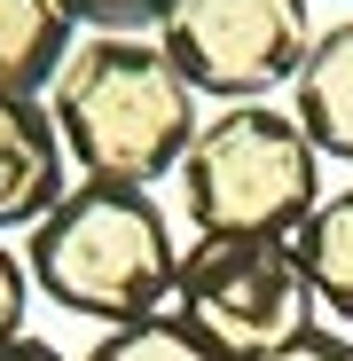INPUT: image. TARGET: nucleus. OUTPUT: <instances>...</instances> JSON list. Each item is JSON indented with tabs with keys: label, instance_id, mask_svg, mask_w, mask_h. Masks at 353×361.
I'll return each instance as SVG.
<instances>
[{
	"label": "nucleus",
	"instance_id": "1",
	"mask_svg": "<svg viewBox=\"0 0 353 361\" xmlns=\"http://www.w3.org/2000/svg\"><path fill=\"white\" fill-rule=\"evenodd\" d=\"M55 134H63L79 180H149L181 173L197 142V87L173 55L142 32H94L55 71Z\"/></svg>",
	"mask_w": 353,
	"mask_h": 361
},
{
	"label": "nucleus",
	"instance_id": "2",
	"mask_svg": "<svg viewBox=\"0 0 353 361\" xmlns=\"http://www.w3.org/2000/svg\"><path fill=\"white\" fill-rule=\"evenodd\" d=\"M24 275L63 314L118 330V322H142V314L173 307L181 244H173L149 189H134V180H71L63 204L32 228Z\"/></svg>",
	"mask_w": 353,
	"mask_h": 361
},
{
	"label": "nucleus",
	"instance_id": "3",
	"mask_svg": "<svg viewBox=\"0 0 353 361\" xmlns=\"http://www.w3.org/2000/svg\"><path fill=\"white\" fill-rule=\"evenodd\" d=\"M322 204V149L283 102H228L181 157V212L197 235H299Z\"/></svg>",
	"mask_w": 353,
	"mask_h": 361
},
{
	"label": "nucleus",
	"instance_id": "4",
	"mask_svg": "<svg viewBox=\"0 0 353 361\" xmlns=\"http://www.w3.org/2000/svg\"><path fill=\"white\" fill-rule=\"evenodd\" d=\"M173 314L228 361L314 330V290H306L299 244L290 235H197L181 252Z\"/></svg>",
	"mask_w": 353,
	"mask_h": 361
},
{
	"label": "nucleus",
	"instance_id": "5",
	"mask_svg": "<svg viewBox=\"0 0 353 361\" xmlns=\"http://www.w3.org/2000/svg\"><path fill=\"white\" fill-rule=\"evenodd\" d=\"M157 47L220 110L267 102L275 87L299 79L306 47H314V16H306V0H173L157 24Z\"/></svg>",
	"mask_w": 353,
	"mask_h": 361
},
{
	"label": "nucleus",
	"instance_id": "6",
	"mask_svg": "<svg viewBox=\"0 0 353 361\" xmlns=\"http://www.w3.org/2000/svg\"><path fill=\"white\" fill-rule=\"evenodd\" d=\"M71 189V149L39 94H0V235L39 228Z\"/></svg>",
	"mask_w": 353,
	"mask_h": 361
},
{
	"label": "nucleus",
	"instance_id": "7",
	"mask_svg": "<svg viewBox=\"0 0 353 361\" xmlns=\"http://www.w3.org/2000/svg\"><path fill=\"white\" fill-rule=\"evenodd\" d=\"M290 118L306 126V142L337 165H353V16L322 24L299 79H290Z\"/></svg>",
	"mask_w": 353,
	"mask_h": 361
},
{
	"label": "nucleus",
	"instance_id": "8",
	"mask_svg": "<svg viewBox=\"0 0 353 361\" xmlns=\"http://www.w3.org/2000/svg\"><path fill=\"white\" fill-rule=\"evenodd\" d=\"M299 244V267H306V290H314V314H330L337 330H353V180L330 189L306 228L290 235Z\"/></svg>",
	"mask_w": 353,
	"mask_h": 361
},
{
	"label": "nucleus",
	"instance_id": "9",
	"mask_svg": "<svg viewBox=\"0 0 353 361\" xmlns=\"http://www.w3.org/2000/svg\"><path fill=\"white\" fill-rule=\"evenodd\" d=\"M63 55H71V16L55 0H0V94L55 87Z\"/></svg>",
	"mask_w": 353,
	"mask_h": 361
},
{
	"label": "nucleus",
	"instance_id": "10",
	"mask_svg": "<svg viewBox=\"0 0 353 361\" xmlns=\"http://www.w3.org/2000/svg\"><path fill=\"white\" fill-rule=\"evenodd\" d=\"M87 361H228L220 345H204L181 314H142V322H118L110 338H94V353Z\"/></svg>",
	"mask_w": 353,
	"mask_h": 361
},
{
	"label": "nucleus",
	"instance_id": "11",
	"mask_svg": "<svg viewBox=\"0 0 353 361\" xmlns=\"http://www.w3.org/2000/svg\"><path fill=\"white\" fill-rule=\"evenodd\" d=\"M55 8L71 24H87V39H94V32H142V24L157 32L173 0H55Z\"/></svg>",
	"mask_w": 353,
	"mask_h": 361
},
{
	"label": "nucleus",
	"instance_id": "12",
	"mask_svg": "<svg viewBox=\"0 0 353 361\" xmlns=\"http://www.w3.org/2000/svg\"><path fill=\"white\" fill-rule=\"evenodd\" d=\"M244 361H353V338L345 330H299V338H283V345H267V353H244Z\"/></svg>",
	"mask_w": 353,
	"mask_h": 361
},
{
	"label": "nucleus",
	"instance_id": "13",
	"mask_svg": "<svg viewBox=\"0 0 353 361\" xmlns=\"http://www.w3.org/2000/svg\"><path fill=\"white\" fill-rule=\"evenodd\" d=\"M24 307H32V275H24V252L0 244V345L24 338Z\"/></svg>",
	"mask_w": 353,
	"mask_h": 361
},
{
	"label": "nucleus",
	"instance_id": "14",
	"mask_svg": "<svg viewBox=\"0 0 353 361\" xmlns=\"http://www.w3.org/2000/svg\"><path fill=\"white\" fill-rule=\"evenodd\" d=\"M0 361H71V353H55L47 338H8V345H0Z\"/></svg>",
	"mask_w": 353,
	"mask_h": 361
}]
</instances>
